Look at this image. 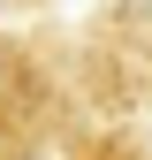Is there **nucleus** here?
I'll return each mask as SVG.
<instances>
[{
    "instance_id": "nucleus-1",
    "label": "nucleus",
    "mask_w": 152,
    "mask_h": 160,
    "mask_svg": "<svg viewBox=\"0 0 152 160\" xmlns=\"http://www.w3.org/2000/svg\"><path fill=\"white\" fill-rule=\"evenodd\" d=\"M8 84H15V53L0 46V107H8Z\"/></svg>"
}]
</instances>
